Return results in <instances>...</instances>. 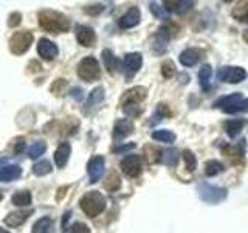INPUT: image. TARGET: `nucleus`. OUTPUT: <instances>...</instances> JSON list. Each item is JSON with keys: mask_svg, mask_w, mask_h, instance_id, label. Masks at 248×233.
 Segmentation results:
<instances>
[{"mask_svg": "<svg viewBox=\"0 0 248 233\" xmlns=\"http://www.w3.org/2000/svg\"><path fill=\"white\" fill-rule=\"evenodd\" d=\"M39 25L48 33H65L70 28L67 16L53 10H42L39 13Z\"/></svg>", "mask_w": 248, "mask_h": 233, "instance_id": "obj_1", "label": "nucleus"}, {"mask_svg": "<svg viewBox=\"0 0 248 233\" xmlns=\"http://www.w3.org/2000/svg\"><path fill=\"white\" fill-rule=\"evenodd\" d=\"M104 207H106V200L99 191H89V193H85L81 199V208L84 210V213L90 217H95L103 213Z\"/></svg>", "mask_w": 248, "mask_h": 233, "instance_id": "obj_2", "label": "nucleus"}, {"mask_svg": "<svg viewBox=\"0 0 248 233\" xmlns=\"http://www.w3.org/2000/svg\"><path fill=\"white\" fill-rule=\"evenodd\" d=\"M199 196L202 200H205L206 204H220L228 196V191L225 188H220V186H214L209 183H200L197 186Z\"/></svg>", "mask_w": 248, "mask_h": 233, "instance_id": "obj_3", "label": "nucleus"}, {"mask_svg": "<svg viewBox=\"0 0 248 233\" xmlns=\"http://www.w3.org/2000/svg\"><path fill=\"white\" fill-rule=\"evenodd\" d=\"M99 75H101L99 62L95 58H92V56L84 58L79 64H78V76L84 81L92 83V81L98 80Z\"/></svg>", "mask_w": 248, "mask_h": 233, "instance_id": "obj_4", "label": "nucleus"}, {"mask_svg": "<svg viewBox=\"0 0 248 233\" xmlns=\"http://www.w3.org/2000/svg\"><path fill=\"white\" fill-rule=\"evenodd\" d=\"M33 39L34 36L31 31H17L10 39V50L14 54H23L33 44Z\"/></svg>", "mask_w": 248, "mask_h": 233, "instance_id": "obj_5", "label": "nucleus"}, {"mask_svg": "<svg viewBox=\"0 0 248 233\" xmlns=\"http://www.w3.org/2000/svg\"><path fill=\"white\" fill-rule=\"evenodd\" d=\"M217 78L219 81L228 83V84H237L240 81H244L247 78V72L242 67H230L225 66L217 72Z\"/></svg>", "mask_w": 248, "mask_h": 233, "instance_id": "obj_6", "label": "nucleus"}, {"mask_svg": "<svg viewBox=\"0 0 248 233\" xmlns=\"http://www.w3.org/2000/svg\"><path fill=\"white\" fill-rule=\"evenodd\" d=\"M121 169H123V173L126 176H129V177H138L140 174H141V169H143L140 155L130 154V155H127L126 159H123Z\"/></svg>", "mask_w": 248, "mask_h": 233, "instance_id": "obj_7", "label": "nucleus"}, {"mask_svg": "<svg viewBox=\"0 0 248 233\" xmlns=\"http://www.w3.org/2000/svg\"><path fill=\"white\" fill-rule=\"evenodd\" d=\"M143 64V56L140 53H127L126 58H124V75H126L127 80H130L140 68H141Z\"/></svg>", "mask_w": 248, "mask_h": 233, "instance_id": "obj_8", "label": "nucleus"}, {"mask_svg": "<svg viewBox=\"0 0 248 233\" xmlns=\"http://www.w3.org/2000/svg\"><path fill=\"white\" fill-rule=\"evenodd\" d=\"M104 166H106V160L103 155H95L92 157L87 163V171H89V176H90V182L95 183L98 182L101 177L104 174Z\"/></svg>", "mask_w": 248, "mask_h": 233, "instance_id": "obj_9", "label": "nucleus"}, {"mask_svg": "<svg viewBox=\"0 0 248 233\" xmlns=\"http://www.w3.org/2000/svg\"><path fill=\"white\" fill-rule=\"evenodd\" d=\"M37 53H39V56H41L42 59L51 61V59H54L58 56V47L54 42H51L50 39L42 37L41 41H39V44H37Z\"/></svg>", "mask_w": 248, "mask_h": 233, "instance_id": "obj_10", "label": "nucleus"}, {"mask_svg": "<svg viewBox=\"0 0 248 233\" xmlns=\"http://www.w3.org/2000/svg\"><path fill=\"white\" fill-rule=\"evenodd\" d=\"M169 39H170V34H169V31L168 28H160L157 31V34L154 36V44H152V49L155 53H165L166 49H168V44H169Z\"/></svg>", "mask_w": 248, "mask_h": 233, "instance_id": "obj_11", "label": "nucleus"}, {"mask_svg": "<svg viewBox=\"0 0 248 233\" xmlns=\"http://www.w3.org/2000/svg\"><path fill=\"white\" fill-rule=\"evenodd\" d=\"M76 39H78V42H79L81 45L92 47L93 44H95V41H96V34H95V31H93V28H90V27L78 25V28H76Z\"/></svg>", "mask_w": 248, "mask_h": 233, "instance_id": "obj_12", "label": "nucleus"}, {"mask_svg": "<svg viewBox=\"0 0 248 233\" xmlns=\"http://www.w3.org/2000/svg\"><path fill=\"white\" fill-rule=\"evenodd\" d=\"M140 19H141V13H140V10L137 6H132L130 10H127V13L123 16V17L120 19V27L127 30V28H132V27H137L140 23Z\"/></svg>", "mask_w": 248, "mask_h": 233, "instance_id": "obj_13", "label": "nucleus"}, {"mask_svg": "<svg viewBox=\"0 0 248 233\" xmlns=\"http://www.w3.org/2000/svg\"><path fill=\"white\" fill-rule=\"evenodd\" d=\"M31 215H33V210H17V212H13L5 217V224L8 227H19Z\"/></svg>", "mask_w": 248, "mask_h": 233, "instance_id": "obj_14", "label": "nucleus"}, {"mask_svg": "<svg viewBox=\"0 0 248 233\" xmlns=\"http://www.w3.org/2000/svg\"><path fill=\"white\" fill-rule=\"evenodd\" d=\"M202 50H197V49H186L180 53V62H182V66L185 67H192V66H196L197 62L202 59Z\"/></svg>", "mask_w": 248, "mask_h": 233, "instance_id": "obj_15", "label": "nucleus"}, {"mask_svg": "<svg viewBox=\"0 0 248 233\" xmlns=\"http://www.w3.org/2000/svg\"><path fill=\"white\" fill-rule=\"evenodd\" d=\"M146 98V89L144 87H134L124 93L121 100V104H140Z\"/></svg>", "mask_w": 248, "mask_h": 233, "instance_id": "obj_16", "label": "nucleus"}, {"mask_svg": "<svg viewBox=\"0 0 248 233\" xmlns=\"http://www.w3.org/2000/svg\"><path fill=\"white\" fill-rule=\"evenodd\" d=\"M134 132V123L130 120H118L115 123V128H113V138L115 140H121L124 137H127L129 134Z\"/></svg>", "mask_w": 248, "mask_h": 233, "instance_id": "obj_17", "label": "nucleus"}, {"mask_svg": "<svg viewBox=\"0 0 248 233\" xmlns=\"http://www.w3.org/2000/svg\"><path fill=\"white\" fill-rule=\"evenodd\" d=\"M70 154H72V146H70V143L64 142L58 146L56 152H54V162H56L58 168H64L67 165Z\"/></svg>", "mask_w": 248, "mask_h": 233, "instance_id": "obj_18", "label": "nucleus"}, {"mask_svg": "<svg viewBox=\"0 0 248 233\" xmlns=\"http://www.w3.org/2000/svg\"><path fill=\"white\" fill-rule=\"evenodd\" d=\"M22 174V168L19 165H5L0 168V181L2 182H13L19 179Z\"/></svg>", "mask_w": 248, "mask_h": 233, "instance_id": "obj_19", "label": "nucleus"}, {"mask_svg": "<svg viewBox=\"0 0 248 233\" xmlns=\"http://www.w3.org/2000/svg\"><path fill=\"white\" fill-rule=\"evenodd\" d=\"M244 97H242V93H231V95H227V97H222V98H219L214 103V107H217V109H220V111H225V109H228V107H231L232 104H236V103H239L240 100H242Z\"/></svg>", "mask_w": 248, "mask_h": 233, "instance_id": "obj_20", "label": "nucleus"}, {"mask_svg": "<svg viewBox=\"0 0 248 233\" xmlns=\"http://www.w3.org/2000/svg\"><path fill=\"white\" fill-rule=\"evenodd\" d=\"M178 159H180V155H178V151L174 150V148H169V150L163 151L160 155V162L165 163L166 166H175L178 163Z\"/></svg>", "mask_w": 248, "mask_h": 233, "instance_id": "obj_21", "label": "nucleus"}, {"mask_svg": "<svg viewBox=\"0 0 248 233\" xmlns=\"http://www.w3.org/2000/svg\"><path fill=\"white\" fill-rule=\"evenodd\" d=\"M33 233H54V225L50 217H41L33 225Z\"/></svg>", "mask_w": 248, "mask_h": 233, "instance_id": "obj_22", "label": "nucleus"}, {"mask_svg": "<svg viewBox=\"0 0 248 233\" xmlns=\"http://www.w3.org/2000/svg\"><path fill=\"white\" fill-rule=\"evenodd\" d=\"M211 76H213V67L205 64L199 70V83L202 85V89L208 90L209 89V83H211Z\"/></svg>", "mask_w": 248, "mask_h": 233, "instance_id": "obj_23", "label": "nucleus"}, {"mask_svg": "<svg viewBox=\"0 0 248 233\" xmlns=\"http://www.w3.org/2000/svg\"><path fill=\"white\" fill-rule=\"evenodd\" d=\"M103 61H104V66L107 67V70L110 73H113L116 68H118L120 61L115 58V54L112 53V50H103Z\"/></svg>", "mask_w": 248, "mask_h": 233, "instance_id": "obj_24", "label": "nucleus"}, {"mask_svg": "<svg viewBox=\"0 0 248 233\" xmlns=\"http://www.w3.org/2000/svg\"><path fill=\"white\" fill-rule=\"evenodd\" d=\"M245 126V121L244 120H228L227 123H225V129H227V134L234 138L240 131H242V128Z\"/></svg>", "mask_w": 248, "mask_h": 233, "instance_id": "obj_25", "label": "nucleus"}, {"mask_svg": "<svg viewBox=\"0 0 248 233\" xmlns=\"http://www.w3.org/2000/svg\"><path fill=\"white\" fill-rule=\"evenodd\" d=\"M152 138L157 140V142H161V143H172L175 140V134L172 131L160 129V131H154L152 132Z\"/></svg>", "mask_w": 248, "mask_h": 233, "instance_id": "obj_26", "label": "nucleus"}, {"mask_svg": "<svg viewBox=\"0 0 248 233\" xmlns=\"http://www.w3.org/2000/svg\"><path fill=\"white\" fill-rule=\"evenodd\" d=\"M13 204L14 205H17V207H27L31 204V193L30 191H17V193H14V196H13Z\"/></svg>", "mask_w": 248, "mask_h": 233, "instance_id": "obj_27", "label": "nucleus"}, {"mask_svg": "<svg viewBox=\"0 0 248 233\" xmlns=\"http://www.w3.org/2000/svg\"><path fill=\"white\" fill-rule=\"evenodd\" d=\"M223 169H225V166L222 165L220 162H217V160H209V162H206V165H205V174H206L208 177H214V176H217V174L223 173Z\"/></svg>", "mask_w": 248, "mask_h": 233, "instance_id": "obj_28", "label": "nucleus"}, {"mask_svg": "<svg viewBox=\"0 0 248 233\" xmlns=\"http://www.w3.org/2000/svg\"><path fill=\"white\" fill-rule=\"evenodd\" d=\"M165 5H168L166 6L168 11L174 10L177 13H186L194 6V2H185V0H183V2H165Z\"/></svg>", "mask_w": 248, "mask_h": 233, "instance_id": "obj_29", "label": "nucleus"}, {"mask_svg": "<svg viewBox=\"0 0 248 233\" xmlns=\"http://www.w3.org/2000/svg\"><path fill=\"white\" fill-rule=\"evenodd\" d=\"M183 160H185L186 169H188L189 173H194L197 168V159H196V155H194V152L189 150H185L183 151Z\"/></svg>", "mask_w": 248, "mask_h": 233, "instance_id": "obj_30", "label": "nucleus"}, {"mask_svg": "<svg viewBox=\"0 0 248 233\" xmlns=\"http://www.w3.org/2000/svg\"><path fill=\"white\" fill-rule=\"evenodd\" d=\"M104 100V89L103 87H96L90 92L89 100H87V106H96L101 101Z\"/></svg>", "mask_w": 248, "mask_h": 233, "instance_id": "obj_31", "label": "nucleus"}, {"mask_svg": "<svg viewBox=\"0 0 248 233\" xmlns=\"http://www.w3.org/2000/svg\"><path fill=\"white\" fill-rule=\"evenodd\" d=\"M232 16L239 20H245L248 17V2H239L232 8Z\"/></svg>", "mask_w": 248, "mask_h": 233, "instance_id": "obj_32", "label": "nucleus"}, {"mask_svg": "<svg viewBox=\"0 0 248 233\" xmlns=\"http://www.w3.org/2000/svg\"><path fill=\"white\" fill-rule=\"evenodd\" d=\"M120 185H121V182H120V176L115 173V171H112L110 174L107 176V179H106V182H104V186L108 190V191H115V190H118L120 188Z\"/></svg>", "mask_w": 248, "mask_h": 233, "instance_id": "obj_33", "label": "nucleus"}, {"mask_svg": "<svg viewBox=\"0 0 248 233\" xmlns=\"http://www.w3.org/2000/svg\"><path fill=\"white\" fill-rule=\"evenodd\" d=\"M33 173L36 176H45L51 173V163L48 160H41L37 162L36 165L33 166Z\"/></svg>", "mask_w": 248, "mask_h": 233, "instance_id": "obj_34", "label": "nucleus"}, {"mask_svg": "<svg viewBox=\"0 0 248 233\" xmlns=\"http://www.w3.org/2000/svg\"><path fill=\"white\" fill-rule=\"evenodd\" d=\"M151 11H152V14L155 16L157 19H168L169 17V11L166 10V6H161L160 3H157V2H152L151 5Z\"/></svg>", "mask_w": 248, "mask_h": 233, "instance_id": "obj_35", "label": "nucleus"}, {"mask_svg": "<svg viewBox=\"0 0 248 233\" xmlns=\"http://www.w3.org/2000/svg\"><path fill=\"white\" fill-rule=\"evenodd\" d=\"M248 111V98H242L239 103L232 104L231 107L225 109V114H239V112H247Z\"/></svg>", "mask_w": 248, "mask_h": 233, "instance_id": "obj_36", "label": "nucleus"}, {"mask_svg": "<svg viewBox=\"0 0 248 233\" xmlns=\"http://www.w3.org/2000/svg\"><path fill=\"white\" fill-rule=\"evenodd\" d=\"M45 150H46V145L44 143V142H36V143H33V146L30 148V157L31 159H37V157H41V155L45 152Z\"/></svg>", "mask_w": 248, "mask_h": 233, "instance_id": "obj_37", "label": "nucleus"}, {"mask_svg": "<svg viewBox=\"0 0 248 233\" xmlns=\"http://www.w3.org/2000/svg\"><path fill=\"white\" fill-rule=\"evenodd\" d=\"M123 112L134 118V116H138L141 114V107L138 104H123Z\"/></svg>", "mask_w": 248, "mask_h": 233, "instance_id": "obj_38", "label": "nucleus"}, {"mask_svg": "<svg viewBox=\"0 0 248 233\" xmlns=\"http://www.w3.org/2000/svg\"><path fill=\"white\" fill-rule=\"evenodd\" d=\"M161 73H163V76L165 78H170L174 73H175V67H174V64L170 61H168V62H165V64L161 66Z\"/></svg>", "mask_w": 248, "mask_h": 233, "instance_id": "obj_39", "label": "nucleus"}, {"mask_svg": "<svg viewBox=\"0 0 248 233\" xmlns=\"http://www.w3.org/2000/svg\"><path fill=\"white\" fill-rule=\"evenodd\" d=\"M67 233H90V232H89V227H87L85 224H82V222H76V224H73L72 227L68 229Z\"/></svg>", "mask_w": 248, "mask_h": 233, "instance_id": "obj_40", "label": "nucleus"}, {"mask_svg": "<svg viewBox=\"0 0 248 233\" xmlns=\"http://www.w3.org/2000/svg\"><path fill=\"white\" fill-rule=\"evenodd\" d=\"M135 148V143H127V145H123V146H118V148H115L113 150V152H116V154H121V152H126V151H130V150H134Z\"/></svg>", "mask_w": 248, "mask_h": 233, "instance_id": "obj_41", "label": "nucleus"}, {"mask_svg": "<svg viewBox=\"0 0 248 233\" xmlns=\"http://www.w3.org/2000/svg\"><path fill=\"white\" fill-rule=\"evenodd\" d=\"M20 19H22V16L19 13H13L11 14V20L8 22V23H10V27H16L20 22Z\"/></svg>", "mask_w": 248, "mask_h": 233, "instance_id": "obj_42", "label": "nucleus"}, {"mask_svg": "<svg viewBox=\"0 0 248 233\" xmlns=\"http://www.w3.org/2000/svg\"><path fill=\"white\" fill-rule=\"evenodd\" d=\"M23 148H25V142H23V140H22V142H20L17 146H16V154L22 152V151H23Z\"/></svg>", "mask_w": 248, "mask_h": 233, "instance_id": "obj_43", "label": "nucleus"}, {"mask_svg": "<svg viewBox=\"0 0 248 233\" xmlns=\"http://www.w3.org/2000/svg\"><path fill=\"white\" fill-rule=\"evenodd\" d=\"M0 233H10V232H8V230H5V229H2V227H0Z\"/></svg>", "mask_w": 248, "mask_h": 233, "instance_id": "obj_44", "label": "nucleus"}, {"mask_svg": "<svg viewBox=\"0 0 248 233\" xmlns=\"http://www.w3.org/2000/svg\"><path fill=\"white\" fill-rule=\"evenodd\" d=\"M0 200H2V193H0Z\"/></svg>", "mask_w": 248, "mask_h": 233, "instance_id": "obj_45", "label": "nucleus"}, {"mask_svg": "<svg viewBox=\"0 0 248 233\" xmlns=\"http://www.w3.org/2000/svg\"><path fill=\"white\" fill-rule=\"evenodd\" d=\"M245 39H247V41H248V36H247V34H245Z\"/></svg>", "mask_w": 248, "mask_h": 233, "instance_id": "obj_46", "label": "nucleus"}, {"mask_svg": "<svg viewBox=\"0 0 248 233\" xmlns=\"http://www.w3.org/2000/svg\"><path fill=\"white\" fill-rule=\"evenodd\" d=\"M245 20H247V22H248V17H247V19H245Z\"/></svg>", "mask_w": 248, "mask_h": 233, "instance_id": "obj_47", "label": "nucleus"}]
</instances>
